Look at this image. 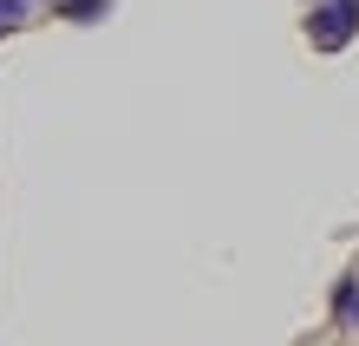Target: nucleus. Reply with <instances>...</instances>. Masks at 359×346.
Instances as JSON below:
<instances>
[{
	"instance_id": "1",
	"label": "nucleus",
	"mask_w": 359,
	"mask_h": 346,
	"mask_svg": "<svg viewBox=\"0 0 359 346\" xmlns=\"http://www.w3.org/2000/svg\"><path fill=\"white\" fill-rule=\"evenodd\" d=\"M353 27H359V0H313V13H307V33L320 53H340Z\"/></svg>"
},
{
	"instance_id": "4",
	"label": "nucleus",
	"mask_w": 359,
	"mask_h": 346,
	"mask_svg": "<svg viewBox=\"0 0 359 346\" xmlns=\"http://www.w3.org/2000/svg\"><path fill=\"white\" fill-rule=\"evenodd\" d=\"M20 20H27V0H0V33H13Z\"/></svg>"
},
{
	"instance_id": "3",
	"label": "nucleus",
	"mask_w": 359,
	"mask_h": 346,
	"mask_svg": "<svg viewBox=\"0 0 359 346\" xmlns=\"http://www.w3.org/2000/svg\"><path fill=\"white\" fill-rule=\"evenodd\" d=\"M59 13H66V20H79V27H92V20L104 13V0H59Z\"/></svg>"
},
{
	"instance_id": "2",
	"label": "nucleus",
	"mask_w": 359,
	"mask_h": 346,
	"mask_svg": "<svg viewBox=\"0 0 359 346\" xmlns=\"http://www.w3.org/2000/svg\"><path fill=\"white\" fill-rule=\"evenodd\" d=\"M333 314H340L346 327H359V274H346V281H340V294H333Z\"/></svg>"
}]
</instances>
